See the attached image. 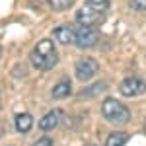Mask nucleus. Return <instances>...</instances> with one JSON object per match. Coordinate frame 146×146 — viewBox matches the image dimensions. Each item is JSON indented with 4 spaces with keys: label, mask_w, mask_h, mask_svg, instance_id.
Wrapping results in <instances>:
<instances>
[{
    "label": "nucleus",
    "mask_w": 146,
    "mask_h": 146,
    "mask_svg": "<svg viewBox=\"0 0 146 146\" xmlns=\"http://www.w3.org/2000/svg\"><path fill=\"white\" fill-rule=\"evenodd\" d=\"M109 10V0H86L84 6L76 12V22L80 25H98L103 22L105 14Z\"/></svg>",
    "instance_id": "1"
},
{
    "label": "nucleus",
    "mask_w": 146,
    "mask_h": 146,
    "mask_svg": "<svg viewBox=\"0 0 146 146\" xmlns=\"http://www.w3.org/2000/svg\"><path fill=\"white\" fill-rule=\"evenodd\" d=\"M58 62V53L51 39H41L31 51V64L37 70H51Z\"/></svg>",
    "instance_id": "2"
},
{
    "label": "nucleus",
    "mask_w": 146,
    "mask_h": 146,
    "mask_svg": "<svg viewBox=\"0 0 146 146\" xmlns=\"http://www.w3.org/2000/svg\"><path fill=\"white\" fill-rule=\"evenodd\" d=\"M101 115H103L105 121H109L113 125H127L131 121V109L125 103L117 101L115 98L103 100V103H101Z\"/></svg>",
    "instance_id": "3"
},
{
    "label": "nucleus",
    "mask_w": 146,
    "mask_h": 146,
    "mask_svg": "<svg viewBox=\"0 0 146 146\" xmlns=\"http://www.w3.org/2000/svg\"><path fill=\"white\" fill-rule=\"evenodd\" d=\"M98 41H100V31L94 25H80L76 29V43H74L76 47L90 49V47H96Z\"/></svg>",
    "instance_id": "4"
},
{
    "label": "nucleus",
    "mask_w": 146,
    "mask_h": 146,
    "mask_svg": "<svg viewBox=\"0 0 146 146\" xmlns=\"http://www.w3.org/2000/svg\"><path fill=\"white\" fill-rule=\"evenodd\" d=\"M74 72H76V78L82 80V82H88L92 80L98 72H100V64L90 58V56H84V58H80L76 60V64H74Z\"/></svg>",
    "instance_id": "5"
},
{
    "label": "nucleus",
    "mask_w": 146,
    "mask_h": 146,
    "mask_svg": "<svg viewBox=\"0 0 146 146\" xmlns=\"http://www.w3.org/2000/svg\"><path fill=\"white\" fill-rule=\"evenodd\" d=\"M119 92L123 94L125 98H136V96H142L146 92V82L136 76H131V78H125L121 84H119Z\"/></svg>",
    "instance_id": "6"
},
{
    "label": "nucleus",
    "mask_w": 146,
    "mask_h": 146,
    "mask_svg": "<svg viewBox=\"0 0 146 146\" xmlns=\"http://www.w3.org/2000/svg\"><path fill=\"white\" fill-rule=\"evenodd\" d=\"M53 37L62 45H74L76 43V29H72L70 25H58L53 29Z\"/></svg>",
    "instance_id": "7"
},
{
    "label": "nucleus",
    "mask_w": 146,
    "mask_h": 146,
    "mask_svg": "<svg viewBox=\"0 0 146 146\" xmlns=\"http://www.w3.org/2000/svg\"><path fill=\"white\" fill-rule=\"evenodd\" d=\"M62 117H64L62 109H53V111L45 113V117L39 121V129H41V131H53L56 125L60 123Z\"/></svg>",
    "instance_id": "8"
},
{
    "label": "nucleus",
    "mask_w": 146,
    "mask_h": 146,
    "mask_svg": "<svg viewBox=\"0 0 146 146\" xmlns=\"http://www.w3.org/2000/svg\"><path fill=\"white\" fill-rule=\"evenodd\" d=\"M70 94H72V84H70L68 78L58 80L55 84V88H53V98H55V100H64Z\"/></svg>",
    "instance_id": "9"
},
{
    "label": "nucleus",
    "mask_w": 146,
    "mask_h": 146,
    "mask_svg": "<svg viewBox=\"0 0 146 146\" xmlns=\"http://www.w3.org/2000/svg\"><path fill=\"white\" fill-rule=\"evenodd\" d=\"M14 123H16V131L18 133H29L31 127H33V117L29 113H20V115H16Z\"/></svg>",
    "instance_id": "10"
},
{
    "label": "nucleus",
    "mask_w": 146,
    "mask_h": 146,
    "mask_svg": "<svg viewBox=\"0 0 146 146\" xmlns=\"http://www.w3.org/2000/svg\"><path fill=\"white\" fill-rule=\"evenodd\" d=\"M129 140V135L127 133H111L109 135V138H107V142H105V146H125V142Z\"/></svg>",
    "instance_id": "11"
},
{
    "label": "nucleus",
    "mask_w": 146,
    "mask_h": 146,
    "mask_svg": "<svg viewBox=\"0 0 146 146\" xmlns=\"http://www.w3.org/2000/svg\"><path fill=\"white\" fill-rule=\"evenodd\" d=\"M47 2L55 12H64L74 4V0H47Z\"/></svg>",
    "instance_id": "12"
},
{
    "label": "nucleus",
    "mask_w": 146,
    "mask_h": 146,
    "mask_svg": "<svg viewBox=\"0 0 146 146\" xmlns=\"http://www.w3.org/2000/svg\"><path fill=\"white\" fill-rule=\"evenodd\" d=\"M105 86H107L105 82H101V84H94V86H90L92 90H82L80 96H86V98H88V96H96V94H100V92L105 90Z\"/></svg>",
    "instance_id": "13"
},
{
    "label": "nucleus",
    "mask_w": 146,
    "mask_h": 146,
    "mask_svg": "<svg viewBox=\"0 0 146 146\" xmlns=\"http://www.w3.org/2000/svg\"><path fill=\"white\" fill-rule=\"evenodd\" d=\"M129 4H131V8L136 10V12L146 10V0H129Z\"/></svg>",
    "instance_id": "14"
},
{
    "label": "nucleus",
    "mask_w": 146,
    "mask_h": 146,
    "mask_svg": "<svg viewBox=\"0 0 146 146\" xmlns=\"http://www.w3.org/2000/svg\"><path fill=\"white\" fill-rule=\"evenodd\" d=\"M31 146H53V140H51L49 136H43V138H39L37 142H33Z\"/></svg>",
    "instance_id": "15"
},
{
    "label": "nucleus",
    "mask_w": 146,
    "mask_h": 146,
    "mask_svg": "<svg viewBox=\"0 0 146 146\" xmlns=\"http://www.w3.org/2000/svg\"><path fill=\"white\" fill-rule=\"evenodd\" d=\"M144 131H146V121H144Z\"/></svg>",
    "instance_id": "16"
},
{
    "label": "nucleus",
    "mask_w": 146,
    "mask_h": 146,
    "mask_svg": "<svg viewBox=\"0 0 146 146\" xmlns=\"http://www.w3.org/2000/svg\"><path fill=\"white\" fill-rule=\"evenodd\" d=\"M90 146H94V144H90Z\"/></svg>",
    "instance_id": "17"
}]
</instances>
